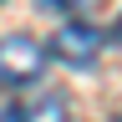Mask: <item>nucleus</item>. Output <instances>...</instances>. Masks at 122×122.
I'll list each match as a JSON object with an SVG mask.
<instances>
[{
    "label": "nucleus",
    "mask_w": 122,
    "mask_h": 122,
    "mask_svg": "<svg viewBox=\"0 0 122 122\" xmlns=\"http://www.w3.org/2000/svg\"><path fill=\"white\" fill-rule=\"evenodd\" d=\"M112 122H122V117H112Z\"/></svg>",
    "instance_id": "obj_7"
},
{
    "label": "nucleus",
    "mask_w": 122,
    "mask_h": 122,
    "mask_svg": "<svg viewBox=\"0 0 122 122\" xmlns=\"http://www.w3.org/2000/svg\"><path fill=\"white\" fill-rule=\"evenodd\" d=\"M25 122H71V112H66V102H61L56 92H46V97H36V107L25 112Z\"/></svg>",
    "instance_id": "obj_3"
},
{
    "label": "nucleus",
    "mask_w": 122,
    "mask_h": 122,
    "mask_svg": "<svg viewBox=\"0 0 122 122\" xmlns=\"http://www.w3.org/2000/svg\"><path fill=\"white\" fill-rule=\"evenodd\" d=\"M112 41H122V20H117V25H112Z\"/></svg>",
    "instance_id": "obj_6"
},
{
    "label": "nucleus",
    "mask_w": 122,
    "mask_h": 122,
    "mask_svg": "<svg viewBox=\"0 0 122 122\" xmlns=\"http://www.w3.org/2000/svg\"><path fill=\"white\" fill-rule=\"evenodd\" d=\"M36 5H41V10H56V15H61V10H76V5H86V0H36Z\"/></svg>",
    "instance_id": "obj_5"
},
{
    "label": "nucleus",
    "mask_w": 122,
    "mask_h": 122,
    "mask_svg": "<svg viewBox=\"0 0 122 122\" xmlns=\"http://www.w3.org/2000/svg\"><path fill=\"white\" fill-rule=\"evenodd\" d=\"M46 46L30 36H5L0 41V86H25L46 71Z\"/></svg>",
    "instance_id": "obj_1"
},
{
    "label": "nucleus",
    "mask_w": 122,
    "mask_h": 122,
    "mask_svg": "<svg viewBox=\"0 0 122 122\" xmlns=\"http://www.w3.org/2000/svg\"><path fill=\"white\" fill-rule=\"evenodd\" d=\"M102 51V30L97 25H86V20H66V25H56V36H51V56L56 61H66V66H92Z\"/></svg>",
    "instance_id": "obj_2"
},
{
    "label": "nucleus",
    "mask_w": 122,
    "mask_h": 122,
    "mask_svg": "<svg viewBox=\"0 0 122 122\" xmlns=\"http://www.w3.org/2000/svg\"><path fill=\"white\" fill-rule=\"evenodd\" d=\"M0 122H25V107L5 97V102H0Z\"/></svg>",
    "instance_id": "obj_4"
}]
</instances>
